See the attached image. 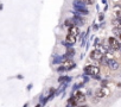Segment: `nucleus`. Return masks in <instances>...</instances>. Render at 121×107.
<instances>
[{
    "mask_svg": "<svg viewBox=\"0 0 121 107\" xmlns=\"http://www.w3.org/2000/svg\"><path fill=\"white\" fill-rule=\"evenodd\" d=\"M74 98H75V100H76L77 103H83V102L86 101V95H84L82 92H80V90H76Z\"/></svg>",
    "mask_w": 121,
    "mask_h": 107,
    "instance_id": "5",
    "label": "nucleus"
},
{
    "mask_svg": "<svg viewBox=\"0 0 121 107\" xmlns=\"http://www.w3.org/2000/svg\"><path fill=\"white\" fill-rule=\"evenodd\" d=\"M103 55H104V52H103L101 49L96 48V49H94V50L90 52V58L94 60V61H100Z\"/></svg>",
    "mask_w": 121,
    "mask_h": 107,
    "instance_id": "2",
    "label": "nucleus"
},
{
    "mask_svg": "<svg viewBox=\"0 0 121 107\" xmlns=\"http://www.w3.org/2000/svg\"><path fill=\"white\" fill-rule=\"evenodd\" d=\"M73 55H75V50H74V49H69V50L67 51V55H64V56H63V58H67V57H71Z\"/></svg>",
    "mask_w": 121,
    "mask_h": 107,
    "instance_id": "11",
    "label": "nucleus"
},
{
    "mask_svg": "<svg viewBox=\"0 0 121 107\" xmlns=\"http://www.w3.org/2000/svg\"><path fill=\"white\" fill-rule=\"evenodd\" d=\"M71 25H74L73 20H69V19H67V20L64 22V26H67V27H70Z\"/></svg>",
    "mask_w": 121,
    "mask_h": 107,
    "instance_id": "14",
    "label": "nucleus"
},
{
    "mask_svg": "<svg viewBox=\"0 0 121 107\" xmlns=\"http://www.w3.org/2000/svg\"><path fill=\"white\" fill-rule=\"evenodd\" d=\"M84 3V5H93L94 4V0H82Z\"/></svg>",
    "mask_w": 121,
    "mask_h": 107,
    "instance_id": "16",
    "label": "nucleus"
},
{
    "mask_svg": "<svg viewBox=\"0 0 121 107\" xmlns=\"http://www.w3.org/2000/svg\"><path fill=\"white\" fill-rule=\"evenodd\" d=\"M62 60H63V56H62V57L57 56V57L53 60V63H55V64H59V63H62Z\"/></svg>",
    "mask_w": 121,
    "mask_h": 107,
    "instance_id": "13",
    "label": "nucleus"
},
{
    "mask_svg": "<svg viewBox=\"0 0 121 107\" xmlns=\"http://www.w3.org/2000/svg\"><path fill=\"white\" fill-rule=\"evenodd\" d=\"M78 103L76 102V100H75V98L73 96V98H70L69 100H68V106H77Z\"/></svg>",
    "mask_w": 121,
    "mask_h": 107,
    "instance_id": "12",
    "label": "nucleus"
},
{
    "mask_svg": "<svg viewBox=\"0 0 121 107\" xmlns=\"http://www.w3.org/2000/svg\"><path fill=\"white\" fill-rule=\"evenodd\" d=\"M69 33H73V35H75V36H78L80 35V29H78V26L77 25H71L70 27H69Z\"/></svg>",
    "mask_w": 121,
    "mask_h": 107,
    "instance_id": "9",
    "label": "nucleus"
},
{
    "mask_svg": "<svg viewBox=\"0 0 121 107\" xmlns=\"http://www.w3.org/2000/svg\"><path fill=\"white\" fill-rule=\"evenodd\" d=\"M95 95H96V98H99V99H102V98H106L107 95H109V89L107 88V87H104V86H102L100 89H97L96 90V93H95Z\"/></svg>",
    "mask_w": 121,
    "mask_h": 107,
    "instance_id": "3",
    "label": "nucleus"
},
{
    "mask_svg": "<svg viewBox=\"0 0 121 107\" xmlns=\"http://www.w3.org/2000/svg\"><path fill=\"white\" fill-rule=\"evenodd\" d=\"M120 1H121V0H120Z\"/></svg>",
    "mask_w": 121,
    "mask_h": 107,
    "instance_id": "19",
    "label": "nucleus"
},
{
    "mask_svg": "<svg viewBox=\"0 0 121 107\" xmlns=\"http://www.w3.org/2000/svg\"><path fill=\"white\" fill-rule=\"evenodd\" d=\"M76 39H77V36H75V35H73V33H68L67 37H65V42H68V43L71 44V45L76 43Z\"/></svg>",
    "mask_w": 121,
    "mask_h": 107,
    "instance_id": "8",
    "label": "nucleus"
},
{
    "mask_svg": "<svg viewBox=\"0 0 121 107\" xmlns=\"http://www.w3.org/2000/svg\"><path fill=\"white\" fill-rule=\"evenodd\" d=\"M107 66L112 69V70H116L117 68H119V63H117V61H115V60H113V58H110V60H108V62H107Z\"/></svg>",
    "mask_w": 121,
    "mask_h": 107,
    "instance_id": "7",
    "label": "nucleus"
},
{
    "mask_svg": "<svg viewBox=\"0 0 121 107\" xmlns=\"http://www.w3.org/2000/svg\"><path fill=\"white\" fill-rule=\"evenodd\" d=\"M62 63H63V66H64L65 70H70V69H73V68H75V67H76V64H75L71 60H67V58H65V61H64V62H62Z\"/></svg>",
    "mask_w": 121,
    "mask_h": 107,
    "instance_id": "6",
    "label": "nucleus"
},
{
    "mask_svg": "<svg viewBox=\"0 0 121 107\" xmlns=\"http://www.w3.org/2000/svg\"><path fill=\"white\" fill-rule=\"evenodd\" d=\"M83 85H84V82H82V83H78V85H74V87H73V89H74V90H77V89H78L80 87H82Z\"/></svg>",
    "mask_w": 121,
    "mask_h": 107,
    "instance_id": "15",
    "label": "nucleus"
},
{
    "mask_svg": "<svg viewBox=\"0 0 121 107\" xmlns=\"http://www.w3.org/2000/svg\"><path fill=\"white\" fill-rule=\"evenodd\" d=\"M84 74L94 77V76L100 74V68L96 66H87V67H84Z\"/></svg>",
    "mask_w": 121,
    "mask_h": 107,
    "instance_id": "1",
    "label": "nucleus"
},
{
    "mask_svg": "<svg viewBox=\"0 0 121 107\" xmlns=\"http://www.w3.org/2000/svg\"><path fill=\"white\" fill-rule=\"evenodd\" d=\"M108 43H109V46H110L112 49H114V50H121V44L117 42L116 38L109 37V38H108Z\"/></svg>",
    "mask_w": 121,
    "mask_h": 107,
    "instance_id": "4",
    "label": "nucleus"
},
{
    "mask_svg": "<svg viewBox=\"0 0 121 107\" xmlns=\"http://www.w3.org/2000/svg\"><path fill=\"white\" fill-rule=\"evenodd\" d=\"M119 36H120V39H121V33H120V35H119Z\"/></svg>",
    "mask_w": 121,
    "mask_h": 107,
    "instance_id": "18",
    "label": "nucleus"
},
{
    "mask_svg": "<svg viewBox=\"0 0 121 107\" xmlns=\"http://www.w3.org/2000/svg\"><path fill=\"white\" fill-rule=\"evenodd\" d=\"M71 81V77H69V76H60V77H58V82L59 83H65V82H70Z\"/></svg>",
    "mask_w": 121,
    "mask_h": 107,
    "instance_id": "10",
    "label": "nucleus"
},
{
    "mask_svg": "<svg viewBox=\"0 0 121 107\" xmlns=\"http://www.w3.org/2000/svg\"><path fill=\"white\" fill-rule=\"evenodd\" d=\"M57 70H58L59 73H60V71H65V68H64V66H63V67H59Z\"/></svg>",
    "mask_w": 121,
    "mask_h": 107,
    "instance_id": "17",
    "label": "nucleus"
}]
</instances>
